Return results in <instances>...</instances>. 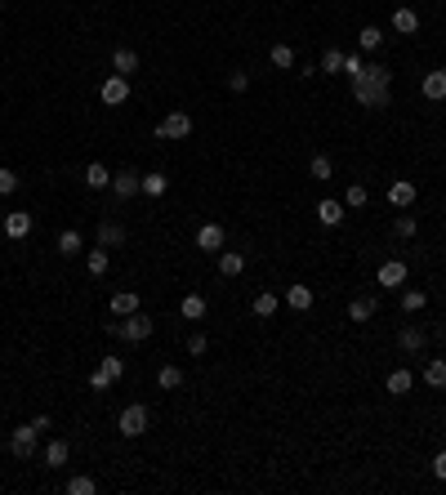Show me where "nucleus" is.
<instances>
[{
	"mask_svg": "<svg viewBox=\"0 0 446 495\" xmlns=\"http://www.w3.org/2000/svg\"><path fill=\"white\" fill-rule=\"evenodd\" d=\"M349 85H353V98L371 112H384L393 103V72L384 63H361V72L349 76Z\"/></svg>",
	"mask_w": 446,
	"mask_h": 495,
	"instance_id": "f257e3e1",
	"label": "nucleus"
},
{
	"mask_svg": "<svg viewBox=\"0 0 446 495\" xmlns=\"http://www.w3.org/2000/svg\"><path fill=\"white\" fill-rule=\"evenodd\" d=\"M107 335H117V339H129V344H143V339H152V330L156 321L147 317V312H129V317H112L107 326Z\"/></svg>",
	"mask_w": 446,
	"mask_h": 495,
	"instance_id": "f03ea898",
	"label": "nucleus"
},
{
	"mask_svg": "<svg viewBox=\"0 0 446 495\" xmlns=\"http://www.w3.org/2000/svg\"><path fill=\"white\" fill-rule=\"evenodd\" d=\"M147 428H152V410H147L143 402H129L121 415H117V433L121 437H143Z\"/></svg>",
	"mask_w": 446,
	"mask_h": 495,
	"instance_id": "7ed1b4c3",
	"label": "nucleus"
},
{
	"mask_svg": "<svg viewBox=\"0 0 446 495\" xmlns=\"http://www.w3.org/2000/svg\"><path fill=\"white\" fill-rule=\"evenodd\" d=\"M188 134H192V117H188V112H165L161 125H156V139L161 143H179Z\"/></svg>",
	"mask_w": 446,
	"mask_h": 495,
	"instance_id": "20e7f679",
	"label": "nucleus"
},
{
	"mask_svg": "<svg viewBox=\"0 0 446 495\" xmlns=\"http://www.w3.org/2000/svg\"><path fill=\"white\" fill-rule=\"evenodd\" d=\"M36 424H23V428H14L9 433V455H18V459H31L36 455Z\"/></svg>",
	"mask_w": 446,
	"mask_h": 495,
	"instance_id": "39448f33",
	"label": "nucleus"
},
{
	"mask_svg": "<svg viewBox=\"0 0 446 495\" xmlns=\"http://www.w3.org/2000/svg\"><path fill=\"white\" fill-rule=\"evenodd\" d=\"M98 98H103L107 107H121V103H129V80L112 72V76L103 80V90H98Z\"/></svg>",
	"mask_w": 446,
	"mask_h": 495,
	"instance_id": "423d86ee",
	"label": "nucleus"
},
{
	"mask_svg": "<svg viewBox=\"0 0 446 495\" xmlns=\"http://www.w3.org/2000/svg\"><path fill=\"white\" fill-rule=\"evenodd\" d=\"M112 192H117V201H129V196H139V192H143V174H134V170H117V174H112Z\"/></svg>",
	"mask_w": 446,
	"mask_h": 495,
	"instance_id": "0eeeda50",
	"label": "nucleus"
},
{
	"mask_svg": "<svg viewBox=\"0 0 446 495\" xmlns=\"http://www.w3.org/2000/svg\"><path fill=\"white\" fill-rule=\"evenodd\" d=\"M375 282L384 286V290H402V286H406V263H402V259H388V263H379Z\"/></svg>",
	"mask_w": 446,
	"mask_h": 495,
	"instance_id": "6e6552de",
	"label": "nucleus"
},
{
	"mask_svg": "<svg viewBox=\"0 0 446 495\" xmlns=\"http://www.w3.org/2000/svg\"><path fill=\"white\" fill-rule=\"evenodd\" d=\"M388 206L393 210H410L415 206V183H410V179H393L388 183Z\"/></svg>",
	"mask_w": 446,
	"mask_h": 495,
	"instance_id": "1a4fd4ad",
	"label": "nucleus"
},
{
	"mask_svg": "<svg viewBox=\"0 0 446 495\" xmlns=\"http://www.w3.org/2000/svg\"><path fill=\"white\" fill-rule=\"evenodd\" d=\"M0 228H5L9 241H27L31 237V214L27 210H14V214H5V223H0Z\"/></svg>",
	"mask_w": 446,
	"mask_h": 495,
	"instance_id": "9d476101",
	"label": "nucleus"
},
{
	"mask_svg": "<svg viewBox=\"0 0 446 495\" xmlns=\"http://www.w3.org/2000/svg\"><path fill=\"white\" fill-rule=\"evenodd\" d=\"M196 250L219 255V250H223V228H219V223H201V228H196Z\"/></svg>",
	"mask_w": 446,
	"mask_h": 495,
	"instance_id": "9b49d317",
	"label": "nucleus"
},
{
	"mask_svg": "<svg viewBox=\"0 0 446 495\" xmlns=\"http://www.w3.org/2000/svg\"><path fill=\"white\" fill-rule=\"evenodd\" d=\"M282 304H286V308H294V312H308L312 304H317V294H312V286H286Z\"/></svg>",
	"mask_w": 446,
	"mask_h": 495,
	"instance_id": "f8f14e48",
	"label": "nucleus"
},
{
	"mask_svg": "<svg viewBox=\"0 0 446 495\" xmlns=\"http://www.w3.org/2000/svg\"><path fill=\"white\" fill-rule=\"evenodd\" d=\"M393 31H402V36H415V31H420V14L410 9V5H398V9H393Z\"/></svg>",
	"mask_w": 446,
	"mask_h": 495,
	"instance_id": "ddd939ff",
	"label": "nucleus"
},
{
	"mask_svg": "<svg viewBox=\"0 0 446 495\" xmlns=\"http://www.w3.org/2000/svg\"><path fill=\"white\" fill-rule=\"evenodd\" d=\"M344 210H349L344 201H330V196H326V201H317V223L322 228H339L344 223Z\"/></svg>",
	"mask_w": 446,
	"mask_h": 495,
	"instance_id": "4468645a",
	"label": "nucleus"
},
{
	"mask_svg": "<svg viewBox=\"0 0 446 495\" xmlns=\"http://www.w3.org/2000/svg\"><path fill=\"white\" fill-rule=\"evenodd\" d=\"M424 344H428V335H424L420 326H402L398 330V348L402 353H424Z\"/></svg>",
	"mask_w": 446,
	"mask_h": 495,
	"instance_id": "2eb2a0df",
	"label": "nucleus"
},
{
	"mask_svg": "<svg viewBox=\"0 0 446 495\" xmlns=\"http://www.w3.org/2000/svg\"><path fill=\"white\" fill-rule=\"evenodd\" d=\"M420 90H424L428 103H442V98H446V72H424Z\"/></svg>",
	"mask_w": 446,
	"mask_h": 495,
	"instance_id": "dca6fc26",
	"label": "nucleus"
},
{
	"mask_svg": "<svg viewBox=\"0 0 446 495\" xmlns=\"http://www.w3.org/2000/svg\"><path fill=\"white\" fill-rule=\"evenodd\" d=\"M107 308H112V317H129V312H139V290H117Z\"/></svg>",
	"mask_w": 446,
	"mask_h": 495,
	"instance_id": "f3484780",
	"label": "nucleus"
},
{
	"mask_svg": "<svg viewBox=\"0 0 446 495\" xmlns=\"http://www.w3.org/2000/svg\"><path fill=\"white\" fill-rule=\"evenodd\" d=\"M384 388L393 393V398H406V393H410V388H415V375H410L406 366H398V371H393V375L384 379Z\"/></svg>",
	"mask_w": 446,
	"mask_h": 495,
	"instance_id": "a211bd4d",
	"label": "nucleus"
},
{
	"mask_svg": "<svg viewBox=\"0 0 446 495\" xmlns=\"http://www.w3.org/2000/svg\"><path fill=\"white\" fill-rule=\"evenodd\" d=\"M85 188H94V192L112 188V170H107L103 161H90V165H85Z\"/></svg>",
	"mask_w": 446,
	"mask_h": 495,
	"instance_id": "6ab92c4d",
	"label": "nucleus"
},
{
	"mask_svg": "<svg viewBox=\"0 0 446 495\" xmlns=\"http://www.w3.org/2000/svg\"><path fill=\"white\" fill-rule=\"evenodd\" d=\"M112 72H117V76H129V72H139V54H134V49H112Z\"/></svg>",
	"mask_w": 446,
	"mask_h": 495,
	"instance_id": "aec40b11",
	"label": "nucleus"
},
{
	"mask_svg": "<svg viewBox=\"0 0 446 495\" xmlns=\"http://www.w3.org/2000/svg\"><path fill=\"white\" fill-rule=\"evenodd\" d=\"M424 384L437 388V393L446 388V361H442V357H428V361H424Z\"/></svg>",
	"mask_w": 446,
	"mask_h": 495,
	"instance_id": "412c9836",
	"label": "nucleus"
},
{
	"mask_svg": "<svg viewBox=\"0 0 446 495\" xmlns=\"http://www.w3.org/2000/svg\"><path fill=\"white\" fill-rule=\"evenodd\" d=\"M68 455H72V447H68L63 437H54V442L45 447V469H63V464H68Z\"/></svg>",
	"mask_w": 446,
	"mask_h": 495,
	"instance_id": "4be33fe9",
	"label": "nucleus"
},
{
	"mask_svg": "<svg viewBox=\"0 0 446 495\" xmlns=\"http://www.w3.org/2000/svg\"><path fill=\"white\" fill-rule=\"evenodd\" d=\"M241 272H245V255L219 250V277H241Z\"/></svg>",
	"mask_w": 446,
	"mask_h": 495,
	"instance_id": "5701e85b",
	"label": "nucleus"
},
{
	"mask_svg": "<svg viewBox=\"0 0 446 495\" xmlns=\"http://www.w3.org/2000/svg\"><path fill=\"white\" fill-rule=\"evenodd\" d=\"M98 245H107V250H112V245H125V228L103 219V223H98Z\"/></svg>",
	"mask_w": 446,
	"mask_h": 495,
	"instance_id": "b1692460",
	"label": "nucleus"
},
{
	"mask_svg": "<svg viewBox=\"0 0 446 495\" xmlns=\"http://www.w3.org/2000/svg\"><path fill=\"white\" fill-rule=\"evenodd\" d=\"M277 308H282V299H277L272 290H259V294H255V317L268 321V317H277Z\"/></svg>",
	"mask_w": 446,
	"mask_h": 495,
	"instance_id": "393cba45",
	"label": "nucleus"
},
{
	"mask_svg": "<svg viewBox=\"0 0 446 495\" xmlns=\"http://www.w3.org/2000/svg\"><path fill=\"white\" fill-rule=\"evenodd\" d=\"M206 299H201V294H184V304H179V312H184V321H201L206 317Z\"/></svg>",
	"mask_w": 446,
	"mask_h": 495,
	"instance_id": "a878e982",
	"label": "nucleus"
},
{
	"mask_svg": "<svg viewBox=\"0 0 446 495\" xmlns=\"http://www.w3.org/2000/svg\"><path fill=\"white\" fill-rule=\"evenodd\" d=\"M58 255L63 259H76L80 255V233H76V228H63V233H58Z\"/></svg>",
	"mask_w": 446,
	"mask_h": 495,
	"instance_id": "bb28decb",
	"label": "nucleus"
},
{
	"mask_svg": "<svg viewBox=\"0 0 446 495\" xmlns=\"http://www.w3.org/2000/svg\"><path fill=\"white\" fill-rule=\"evenodd\" d=\"M379 312V299H353L349 304V321H371Z\"/></svg>",
	"mask_w": 446,
	"mask_h": 495,
	"instance_id": "cd10ccee",
	"label": "nucleus"
},
{
	"mask_svg": "<svg viewBox=\"0 0 446 495\" xmlns=\"http://www.w3.org/2000/svg\"><path fill=\"white\" fill-rule=\"evenodd\" d=\"M268 63H272V68H282V72H290L294 68V49L290 45H272L268 49Z\"/></svg>",
	"mask_w": 446,
	"mask_h": 495,
	"instance_id": "c85d7f7f",
	"label": "nucleus"
},
{
	"mask_svg": "<svg viewBox=\"0 0 446 495\" xmlns=\"http://www.w3.org/2000/svg\"><path fill=\"white\" fill-rule=\"evenodd\" d=\"M107 263H112L107 245H98V250H90V255H85V268H90L94 277H103V272H107Z\"/></svg>",
	"mask_w": 446,
	"mask_h": 495,
	"instance_id": "c756f323",
	"label": "nucleus"
},
{
	"mask_svg": "<svg viewBox=\"0 0 446 495\" xmlns=\"http://www.w3.org/2000/svg\"><path fill=\"white\" fill-rule=\"evenodd\" d=\"M156 388H165V393H170V388H184V371H179V366H161Z\"/></svg>",
	"mask_w": 446,
	"mask_h": 495,
	"instance_id": "7c9ffc66",
	"label": "nucleus"
},
{
	"mask_svg": "<svg viewBox=\"0 0 446 495\" xmlns=\"http://www.w3.org/2000/svg\"><path fill=\"white\" fill-rule=\"evenodd\" d=\"M371 201V192H366V183H349V192H344V206L349 210H361Z\"/></svg>",
	"mask_w": 446,
	"mask_h": 495,
	"instance_id": "2f4dec72",
	"label": "nucleus"
},
{
	"mask_svg": "<svg viewBox=\"0 0 446 495\" xmlns=\"http://www.w3.org/2000/svg\"><path fill=\"white\" fill-rule=\"evenodd\" d=\"M317 72H330V76H335V72H344V49H335V45H330L326 54H322V68H317Z\"/></svg>",
	"mask_w": 446,
	"mask_h": 495,
	"instance_id": "473e14b6",
	"label": "nucleus"
},
{
	"mask_svg": "<svg viewBox=\"0 0 446 495\" xmlns=\"http://www.w3.org/2000/svg\"><path fill=\"white\" fill-rule=\"evenodd\" d=\"M357 45H361V49H366V54H375V49H379V45H384V31H379V27H361V36H357Z\"/></svg>",
	"mask_w": 446,
	"mask_h": 495,
	"instance_id": "72a5a7b5",
	"label": "nucleus"
},
{
	"mask_svg": "<svg viewBox=\"0 0 446 495\" xmlns=\"http://www.w3.org/2000/svg\"><path fill=\"white\" fill-rule=\"evenodd\" d=\"M308 174H312V179H330V174H335V165H330L326 152H317V156L308 161Z\"/></svg>",
	"mask_w": 446,
	"mask_h": 495,
	"instance_id": "f704fd0d",
	"label": "nucleus"
},
{
	"mask_svg": "<svg viewBox=\"0 0 446 495\" xmlns=\"http://www.w3.org/2000/svg\"><path fill=\"white\" fill-rule=\"evenodd\" d=\"M165 188H170L165 174H143V196H165Z\"/></svg>",
	"mask_w": 446,
	"mask_h": 495,
	"instance_id": "c9c22d12",
	"label": "nucleus"
},
{
	"mask_svg": "<svg viewBox=\"0 0 446 495\" xmlns=\"http://www.w3.org/2000/svg\"><path fill=\"white\" fill-rule=\"evenodd\" d=\"M393 233H398L402 241H410L420 233V223H415V214H398V223H393Z\"/></svg>",
	"mask_w": 446,
	"mask_h": 495,
	"instance_id": "e433bc0d",
	"label": "nucleus"
},
{
	"mask_svg": "<svg viewBox=\"0 0 446 495\" xmlns=\"http://www.w3.org/2000/svg\"><path fill=\"white\" fill-rule=\"evenodd\" d=\"M424 304H428L424 290H402V312H424Z\"/></svg>",
	"mask_w": 446,
	"mask_h": 495,
	"instance_id": "4c0bfd02",
	"label": "nucleus"
},
{
	"mask_svg": "<svg viewBox=\"0 0 446 495\" xmlns=\"http://www.w3.org/2000/svg\"><path fill=\"white\" fill-rule=\"evenodd\" d=\"M94 491H98V482H94V477H85V473H76L72 482H68V495H94Z\"/></svg>",
	"mask_w": 446,
	"mask_h": 495,
	"instance_id": "58836bf2",
	"label": "nucleus"
},
{
	"mask_svg": "<svg viewBox=\"0 0 446 495\" xmlns=\"http://www.w3.org/2000/svg\"><path fill=\"white\" fill-rule=\"evenodd\" d=\"M228 90H233V94H245V90H250V72H228Z\"/></svg>",
	"mask_w": 446,
	"mask_h": 495,
	"instance_id": "ea45409f",
	"label": "nucleus"
},
{
	"mask_svg": "<svg viewBox=\"0 0 446 495\" xmlns=\"http://www.w3.org/2000/svg\"><path fill=\"white\" fill-rule=\"evenodd\" d=\"M9 192H18V174L0 165V196H9Z\"/></svg>",
	"mask_w": 446,
	"mask_h": 495,
	"instance_id": "a19ab883",
	"label": "nucleus"
},
{
	"mask_svg": "<svg viewBox=\"0 0 446 495\" xmlns=\"http://www.w3.org/2000/svg\"><path fill=\"white\" fill-rule=\"evenodd\" d=\"M98 371H107L112 379H121V375H125V361H121V357H103V361H98Z\"/></svg>",
	"mask_w": 446,
	"mask_h": 495,
	"instance_id": "79ce46f5",
	"label": "nucleus"
},
{
	"mask_svg": "<svg viewBox=\"0 0 446 495\" xmlns=\"http://www.w3.org/2000/svg\"><path fill=\"white\" fill-rule=\"evenodd\" d=\"M112 384H117V379H112L107 371H94V375H90V388H94V393H107Z\"/></svg>",
	"mask_w": 446,
	"mask_h": 495,
	"instance_id": "37998d69",
	"label": "nucleus"
},
{
	"mask_svg": "<svg viewBox=\"0 0 446 495\" xmlns=\"http://www.w3.org/2000/svg\"><path fill=\"white\" fill-rule=\"evenodd\" d=\"M206 348H210V339H206V335H188V353H192V357H201Z\"/></svg>",
	"mask_w": 446,
	"mask_h": 495,
	"instance_id": "c03bdc74",
	"label": "nucleus"
},
{
	"mask_svg": "<svg viewBox=\"0 0 446 495\" xmlns=\"http://www.w3.org/2000/svg\"><path fill=\"white\" fill-rule=\"evenodd\" d=\"M433 473H437V482H446V451L433 455Z\"/></svg>",
	"mask_w": 446,
	"mask_h": 495,
	"instance_id": "a18cd8bd",
	"label": "nucleus"
},
{
	"mask_svg": "<svg viewBox=\"0 0 446 495\" xmlns=\"http://www.w3.org/2000/svg\"><path fill=\"white\" fill-rule=\"evenodd\" d=\"M0 9H5V0H0Z\"/></svg>",
	"mask_w": 446,
	"mask_h": 495,
	"instance_id": "49530a36",
	"label": "nucleus"
},
{
	"mask_svg": "<svg viewBox=\"0 0 446 495\" xmlns=\"http://www.w3.org/2000/svg\"><path fill=\"white\" fill-rule=\"evenodd\" d=\"M442 255H446V245H442Z\"/></svg>",
	"mask_w": 446,
	"mask_h": 495,
	"instance_id": "de8ad7c7",
	"label": "nucleus"
}]
</instances>
